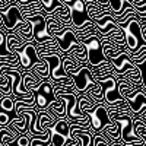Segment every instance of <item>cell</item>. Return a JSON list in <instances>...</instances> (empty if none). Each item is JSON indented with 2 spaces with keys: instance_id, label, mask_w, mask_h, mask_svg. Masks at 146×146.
<instances>
[{
  "instance_id": "cell-15",
  "label": "cell",
  "mask_w": 146,
  "mask_h": 146,
  "mask_svg": "<svg viewBox=\"0 0 146 146\" xmlns=\"http://www.w3.org/2000/svg\"><path fill=\"white\" fill-rule=\"evenodd\" d=\"M113 146H121V145H120V143H115V145H113Z\"/></svg>"
},
{
  "instance_id": "cell-11",
  "label": "cell",
  "mask_w": 146,
  "mask_h": 146,
  "mask_svg": "<svg viewBox=\"0 0 146 146\" xmlns=\"http://www.w3.org/2000/svg\"><path fill=\"white\" fill-rule=\"evenodd\" d=\"M66 145H67V139L51 130V146H66Z\"/></svg>"
},
{
  "instance_id": "cell-6",
  "label": "cell",
  "mask_w": 146,
  "mask_h": 146,
  "mask_svg": "<svg viewBox=\"0 0 146 146\" xmlns=\"http://www.w3.org/2000/svg\"><path fill=\"white\" fill-rule=\"evenodd\" d=\"M25 48V44H22L15 34H6V50L10 54H21Z\"/></svg>"
},
{
  "instance_id": "cell-17",
  "label": "cell",
  "mask_w": 146,
  "mask_h": 146,
  "mask_svg": "<svg viewBox=\"0 0 146 146\" xmlns=\"http://www.w3.org/2000/svg\"><path fill=\"white\" fill-rule=\"evenodd\" d=\"M145 64H146V63H145Z\"/></svg>"
},
{
  "instance_id": "cell-13",
  "label": "cell",
  "mask_w": 146,
  "mask_h": 146,
  "mask_svg": "<svg viewBox=\"0 0 146 146\" xmlns=\"http://www.w3.org/2000/svg\"><path fill=\"white\" fill-rule=\"evenodd\" d=\"M12 6H15V0H0V13L7 12Z\"/></svg>"
},
{
  "instance_id": "cell-14",
  "label": "cell",
  "mask_w": 146,
  "mask_h": 146,
  "mask_svg": "<svg viewBox=\"0 0 146 146\" xmlns=\"http://www.w3.org/2000/svg\"><path fill=\"white\" fill-rule=\"evenodd\" d=\"M10 120H12V117L9 114L0 111V127H7L9 123H10Z\"/></svg>"
},
{
  "instance_id": "cell-5",
  "label": "cell",
  "mask_w": 146,
  "mask_h": 146,
  "mask_svg": "<svg viewBox=\"0 0 146 146\" xmlns=\"http://www.w3.org/2000/svg\"><path fill=\"white\" fill-rule=\"evenodd\" d=\"M29 72L36 79H40L41 82L50 80V67H48V63L45 62V60H40L35 66H32V69Z\"/></svg>"
},
{
  "instance_id": "cell-8",
  "label": "cell",
  "mask_w": 146,
  "mask_h": 146,
  "mask_svg": "<svg viewBox=\"0 0 146 146\" xmlns=\"http://www.w3.org/2000/svg\"><path fill=\"white\" fill-rule=\"evenodd\" d=\"M96 104H94L89 98H88V95L86 94H82V95H79L78 96V108L80 110V113L82 114H91V113H94L95 110H96Z\"/></svg>"
},
{
  "instance_id": "cell-12",
  "label": "cell",
  "mask_w": 146,
  "mask_h": 146,
  "mask_svg": "<svg viewBox=\"0 0 146 146\" xmlns=\"http://www.w3.org/2000/svg\"><path fill=\"white\" fill-rule=\"evenodd\" d=\"M16 146H31V137L29 135H22L15 140Z\"/></svg>"
},
{
  "instance_id": "cell-16",
  "label": "cell",
  "mask_w": 146,
  "mask_h": 146,
  "mask_svg": "<svg viewBox=\"0 0 146 146\" xmlns=\"http://www.w3.org/2000/svg\"><path fill=\"white\" fill-rule=\"evenodd\" d=\"M0 22H2V19H0Z\"/></svg>"
},
{
  "instance_id": "cell-4",
  "label": "cell",
  "mask_w": 146,
  "mask_h": 146,
  "mask_svg": "<svg viewBox=\"0 0 146 146\" xmlns=\"http://www.w3.org/2000/svg\"><path fill=\"white\" fill-rule=\"evenodd\" d=\"M41 80L36 79L31 72H23L21 73V88L22 91H27V92H36L41 86Z\"/></svg>"
},
{
  "instance_id": "cell-10",
  "label": "cell",
  "mask_w": 146,
  "mask_h": 146,
  "mask_svg": "<svg viewBox=\"0 0 146 146\" xmlns=\"http://www.w3.org/2000/svg\"><path fill=\"white\" fill-rule=\"evenodd\" d=\"M13 101H15L13 96H3V98L0 100V108H2V111L6 113V114H9V113H15Z\"/></svg>"
},
{
  "instance_id": "cell-1",
  "label": "cell",
  "mask_w": 146,
  "mask_h": 146,
  "mask_svg": "<svg viewBox=\"0 0 146 146\" xmlns=\"http://www.w3.org/2000/svg\"><path fill=\"white\" fill-rule=\"evenodd\" d=\"M18 57H19L21 69L23 72H29L32 69V66H35L41 60L38 53H36V50H35V44L34 42H27L23 51L21 54H18Z\"/></svg>"
},
{
  "instance_id": "cell-3",
  "label": "cell",
  "mask_w": 146,
  "mask_h": 146,
  "mask_svg": "<svg viewBox=\"0 0 146 146\" xmlns=\"http://www.w3.org/2000/svg\"><path fill=\"white\" fill-rule=\"evenodd\" d=\"M53 95V86L48 82H42L41 86L36 89L35 92V110L36 111H42V110H47L48 102L51 100H48V96ZM54 98V96H53Z\"/></svg>"
},
{
  "instance_id": "cell-7",
  "label": "cell",
  "mask_w": 146,
  "mask_h": 146,
  "mask_svg": "<svg viewBox=\"0 0 146 146\" xmlns=\"http://www.w3.org/2000/svg\"><path fill=\"white\" fill-rule=\"evenodd\" d=\"M50 111L54 114V117L57 120H62V118H66V102L63 100H51L48 102V107H47Z\"/></svg>"
},
{
  "instance_id": "cell-9",
  "label": "cell",
  "mask_w": 146,
  "mask_h": 146,
  "mask_svg": "<svg viewBox=\"0 0 146 146\" xmlns=\"http://www.w3.org/2000/svg\"><path fill=\"white\" fill-rule=\"evenodd\" d=\"M50 130H53V131L58 133V135H62V136H63V137H66L67 140H70V127H69L67 121H66L64 118L57 120L56 123L53 124V127H51Z\"/></svg>"
},
{
  "instance_id": "cell-2",
  "label": "cell",
  "mask_w": 146,
  "mask_h": 146,
  "mask_svg": "<svg viewBox=\"0 0 146 146\" xmlns=\"http://www.w3.org/2000/svg\"><path fill=\"white\" fill-rule=\"evenodd\" d=\"M88 117H89V121H91V133H92V135L101 133V129H102L107 123H110L105 104L98 105L94 113L88 114Z\"/></svg>"
}]
</instances>
